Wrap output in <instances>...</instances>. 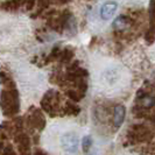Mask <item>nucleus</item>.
<instances>
[{
    "instance_id": "nucleus-1",
    "label": "nucleus",
    "mask_w": 155,
    "mask_h": 155,
    "mask_svg": "<svg viewBox=\"0 0 155 155\" xmlns=\"http://www.w3.org/2000/svg\"><path fill=\"white\" fill-rule=\"evenodd\" d=\"M0 107L5 117H14L20 110L19 92L15 87L4 89L0 92Z\"/></svg>"
},
{
    "instance_id": "nucleus-2",
    "label": "nucleus",
    "mask_w": 155,
    "mask_h": 155,
    "mask_svg": "<svg viewBox=\"0 0 155 155\" xmlns=\"http://www.w3.org/2000/svg\"><path fill=\"white\" fill-rule=\"evenodd\" d=\"M61 99H62L61 94L57 91L49 90L41 101V107L50 117L58 116L60 110H62L61 109Z\"/></svg>"
},
{
    "instance_id": "nucleus-3",
    "label": "nucleus",
    "mask_w": 155,
    "mask_h": 155,
    "mask_svg": "<svg viewBox=\"0 0 155 155\" xmlns=\"http://www.w3.org/2000/svg\"><path fill=\"white\" fill-rule=\"evenodd\" d=\"M153 138V132L150 128L145 124H135L128 130L127 132V139L132 145H138V143H143L148 142Z\"/></svg>"
},
{
    "instance_id": "nucleus-4",
    "label": "nucleus",
    "mask_w": 155,
    "mask_h": 155,
    "mask_svg": "<svg viewBox=\"0 0 155 155\" xmlns=\"http://www.w3.org/2000/svg\"><path fill=\"white\" fill-rule=\"evenodd\" d=\"M46 118L42 111L31 107L29 113L23 119V126L29 128L31 131H42L46 127Z\"/></svg>"
},
{
    "instance_id": "nucleus-5",
    "label": "nucleus",
    "mask_w": 155,
    "mask_h": 155,
    "mask_svg": "<svg viewBox=\"0 0 155 155\" xmlns=\"http://www.w3.org/2000/svg\"><path fill=\"white\" fill-rule=\"evenodd\" d=\"M61 146L70 154L76 153L78 149V137L76 133L67 132L61 137Z\"/></svg>"
},
{
    "instance_id": "nucleus-6",
    "label": "nucleus",
    "mask_w": 155,
    "mask_h": 155,
    "mask_svg": "<svg viewBox=\"0 0 155 155\" xmlns=\"http://www.w3.org/2000/svg\"><path fill=\"white\" fill-rule=\"evenodd\" d=\"M14 141L18 145L19 155H31V139L27 134L18 133L14 138Z\"/></svg>"
},
{
    "instance_id": "nucleus-7",
    "label": "nucleus",
    "mask_w": 155,
    "mask_h": 155,
    "mask_svg": "<svg viewBox=\"0 0 155 155\" xmlns=\"http://www.w3.org/2000/svg\"><path fill=\"white\" fill-rule=\"evenodd\" d=\"M112 112H113V109L111 106L101 104V106H98V107L94 109V117H96V119L98 121H101V123L104 124V123H107L109 121Z\"/></svg>"
},
{
    "instance_id": "nucleus-8",
    "label": "nucleus",
    "mask_w": 155,
    "mask_h": 155,
    "mask_svg": "<svg viewBox=\"0 0 155 155\" xmlns=\"http://www.w3.org/2000/svg\"><path fill=\"white\" fill-rule=\"evenodd\" d=\"M117 8H118V4L116 1L105 2L101 8V18L103 20H110L112 16L114 15Z\"/></svg>"
},
{
    "instance_id": "nucleus-9",
    "label": "nucleus",
    "mask_w": 155,
    "mask_h": 155,
    "mask_svg": "<svg viewBox=\"0 0 155 155\" xmlns=\"http://www.w3.org/2000/svg\"><path fill=\"white\" fill-rule=\"evenodd\" d=\"M103 79L106 84L109 85H114L116 83L119 82L120 79V72H119V69L117 68H111V69H107L104 71L103 74Z\"/></svg>"
},
{
    "instance_id": "nucleus-10",
    "label": "nucleus",
    "mask_w": 155,
    "mask_h": 155,
    "mask_svg": "<svg viewBox=\"0 0 155 155\" xmlns=\"http://www.w3.org/2000/svg\"><path fill=\"white\" fill-rule=\"evenodd\" d=\"M125 114H126V110H125L124 105H117L113 109V125L114 128L118 130L123 123H124Z\"/></svg>"
},
{
    "instance_id": "nucleus-11",
    "label": "nucleus",
    "mask_w": 155,
    "mask_h": 155,
    "mask_svg": "<svg viewBox=\"0 0 155 155\" xmlns=\"http://www.w3.org/2000/svg\"><path fill=\"white\" fill-rule=\"evenodd\" d=\"M133 22H134V21H133V19L131 16L120 15L114 20V22H113V28H114L116 31H125V28L128 27V26H131Z\"/></svg>"
},
{
    "instance_id": "nucleus-12",
    "label": "nucleus",
    "mask_w": 155,
    "mask_h": 155,
    "mask_svg": "<svg viewBox=\"0 0 155 155\" xmlns=\"http://www.w3.org/2000/svg\"><path fill=\"white\" fill-rule=\"evenodd\" d=\"M81 112V109L79 106H77L74 101H67L64 104V107L61 111V116H74L76 117L78 116V113Z\"/></svg>"
},
{
    "instance_id": "nucleus-13",
    "label": "nucleus",
    "mask_w": 155,
    "mask_h": 155,
    "mask_svg": "<svg viewBox=\"0 0 155 155\" xmlns=\"http://www.w3.org/2000/svg\"><path fill=\"white\" fill-rule=\"evenodd\" d=\"M74 49L72 48H70V47H67V48H64L61 50V53H60V56H58V60L57 61H60L61 63H65V64H69L71 62V60L74 58Z\"/></svg>"
},
{
    "instance_id": "nucleus-14",
    "label": "nucleus",
    "mask_w": 155,
    "mask_h": 155,
    "mask_svg": "<svg viewBox=\"0 0 155 155\" xmlns=\"http://www.w3.org/2000/svg\"><path fill=\"white\" fill-rule=\"evenodd\" d=\"M65 94L69 97V99L71 101H79L83 97H84L82 93H79L78 91L74 90V89H69V90H67Z\"/></svg>"
},
{
    "instance_id": "nucleus-15",
    "label": "nucleus",
    "mask_w": 155,
    "mask_h": 155,
    "mask_svg": "<svg viewBox=\"0 0 155 155\" xmlns=\"http://www.w3.org/2000/svg\"><path fill=\"white\" fill-rule=\"evenodd\" d=\"M92 146V139L89 137V135H86L83 138V141H82V149H83V153L86 154L89 150H90V148Z\"/></svg>"
},
{
    "instance_id": "nucleus-16",
    "label": "nucleus",
    "mask_w": 155,
    "mask_h": 155,
    "mask_svg": "<svg viewBox=\"0 0 155 155\" xmlns=\"http://www.w3.org/2000/svg\"><path fill=\"white\" fill-rule=\"evenodd\" d=\"M1 155H18L14 150V148L12 145H8V146H4V149L1 152Z\"/></svg>"
},
{
    "instance_id": "nucleus-17",
    "label": "nucleus",
    "mask_w": 155,
    "mask_h": 155,
    "mask_svg": "<svg viewBox=\"0 0 155 155\" xmlns=\"http://www.w3.org/2000/svg\"><path fill=\"white\" fill-rule=\"evenodd\" d=\"M154 28H149L146 33V36H145V39L147 41L149 45H152L153 42H154Z\"/></svg>"
},
{
    "instance_id": "nucleus-18",
    "label": "nucleus",
    "mask_w": 155,
    "mask_h": 155,
    "mask_svg": "<svg viewBox=\"0 0 155 155\" xmlns=\"http://www.w3.org/2000/svg\"><path fill=\"white\" fill-rule=\"evenodd\" d=\"M34 155H48V154H47L45 150H42V149L38 148V149H35V152H34Z\"/></svg>"
},
{
    "instance_id": "nucleus-19",
    "label": "nucleus",
    "mask_w": 155,
    "mask_h": 155,
    "mask_svg": "<svg viewBox=\"0 0 155 155\" xmlns=\"http://www.w3.org/2000/svg\"><path fill=\"white\" fill-rule=\"evenodd\" d=\"M2 149H4V142L0 140V155H1V152H2Z\"/></svg>"
}]
</instances>
